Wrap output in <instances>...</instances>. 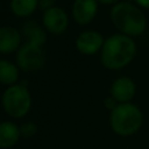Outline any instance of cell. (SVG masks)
I'll return each mask as SVG.
<instances>
[{
	"mask_svg": "<svg viewBox=\"0 0 149 149\" xmlns=\"http://www.w3.org/2000/svg\"><path fill=\"white\" fill-rule=\"evenodd\" d=\"M136 55V43L133 37L121 33L111 35L101 48V63L109 70H120L132 63Z\"/></svg>",
	"mask_w": 149,
	"mask_h": 149,
	"instance_id": "obj_1",
	"label": "cell"
},
{
	"mask_svg": "<svg viewBox=\"0 0 149 149\" xmlns=\"http://www.w3.org/2000/svg\"><path fill=\"white\" fill-rule=\"evenodd\" d=\"M113 26L123 35L136 37L142 35L147 28V17L142 9L129 1H120L111 9Z\"/></svg>",
	"mask_w": 149,
	"mask_h": 149,
	"instance_id": "obj_2",
	"label": "cell"
},
{
	"mask_svg": "<svg viewBox=\"0 0 149 149\" xmlns=\"http://www.w3.org/2000/svg\"><path fill=\"white\" fill-rule=\"evenodd\" d=\"M112 130L120 136L136 134L143 125L142 111L132 102L119 104L109 114Z\"/></svg>",
	"mask_w": 149,
	"mask_h": 149,
	"instance_id": "obj_3",
	"label": "cell"
},
{
	"mask_svg": "<svg viewBox=\"0 0 149 149\" xmlns=\"http://www.w3.org/2000/svg\"><path fill=\"white\" fill-rule=\"evenodd\" d=\"M2 106L12 118L19 119L24 116L31 106V98L28 88L22 84L8 86L2 94Z\"/></svg>",
	"mask_w": 149,
	"mask_h": 149,
	"instance_id": "obj_4",
	"label": "cell"
},
{
	"mask_svg": "<svg viewBox=\"0 0 149 149\" xmlns=\"http://www.w3.org/2000/svg\"><path fill=\"white\" fill-rule=\"evenodd\" d=\"M16 63L20 69L24 71H36L44 64V54L41 47L24 43L21 45L16 54Z\"/></svg>",
	"mask_w": 149,
	"mask_h": 149,
	"instance_id": "obj_5",
	"label": "cell"
},
{
	"mask_svg": "<svg viewBox=\"0 0 149 149\" xmlns=\"http://www.w3.org/2000/svg\"><path fill=\"white\" fill-rule=\"evenodd\" d=\"M42 21L48 31L59 35L64 33L69 24V17L66 12L57 6H52L44 10Z\"/></svg>",
	"mask_w": 149,
	"mask_h": 149,
	"instance_id": "obj_6",
	"label": "cell"
},
{
	"mask_svg": "<svg viewBox=\"0 0 149 149\" xmlns=\"http://www.w3.org/2000/svg\"><path fill=\"white\" fill-rule=\"evenodd\" d=\"M104 36L95 30H86L79 34L76 40V47L83 55H93L101 50L104 45Z\"/></svg>",
	"mask_w": 149,
	"mask_h": 149,
	"instance_id": "obj_7",
	"label": "cell"
},
{
	"mask_svg": "<svg viewBox=\"0 0 149 149\" xmlns=\"http://www.w3.org/2000/svg\"><path fill=\"white\" fill-rule=\"evenodd\" d=\"M136 94V85L129 77L122 76L116 78L111 86V95L119 102H130Z\"/></svg>",
	"mask_w": 149,
	"mask_h": 149,
	"instance_id": "obj_8",
	"label": "cell"
},
{
	"mask_svg": "<svg viewBox=\"0 0 149 149\" xmlns=\"http://www.w3.org/2000/svg\"><path fill=\"white\" fill-rule=\"evenodd\" d=\"M98 0H74L72 5V17L78 24H88L97 15Z\"/></svg>",
	"mask_w": 149,
	"mask_h": 149,
	"instance_id": "obj_9",
	"label": "cell"
},
{
	"mask_svg": "<svg viewBox=\"0 0 149 149\" xmlns=\"http://www.w3.org/2000/svg\"><path fill=\"white\" fill-rule=\"evenodd\" d=\"M21 35L17 29L8 26L0 27V54H10L19 49Z\"/></svg>",
	"mask_w": 149,
	"mask_h": 149,
	"instance_id": "obj_10",
	"label": "cell"
},
{
	"mask_svg": "<svg viewBox=\"0 0 149 149\" xmlns=\"http://www.w3.org/2000/svg\"><path fill=\"white\" fill-rule=\"evenodd\" d=\"M20 128L9 121L0 123V148L6 149L13 147L20 139Z\"/></svg>",
	"mask_w": 149,
	"mask_h": 149,
	"instance_id": "obj_11",
	"label": "cell"
},
{
	"mask_svg": "<svg viewBox=\"0 0 149 149\" xmlns=\"http://www.w3.org/2000/svg\"><path fill=\"white\" fill-rule=\"evenodd\" d=\"M22 33H23L24 37L27 38V42L28 43H31V44H35V45L42 47L44 44V42L47 41L45 31L38 24H36L33 21L27 22L23 26Z\"/></svg>",
	"mask_w": 149,
	"mask_h": 149,
	"instance_id": "obj_12",
	"label": "cell"
},
{
	"mask_svg": "<svg viewBox=\"0 0 149 149\" xmlns=\"http://www.w3.org/2000/svg\"><path fill=\"white\" fill-rule=\"evenodd\" d=\"M19 79V70L15 64L7 59H0V84L10 86Z\"/></svg>",
	"mask_w": 149,
	"mask_h": 149,
	"instance_id": "obj_13",
	"label": "cell"
},
{
	"mask_svg": "<svg viewBox=\"0 0 149 149\" xmlns=\"http://www.w3.org/2000/svg\"><path fill=\"white\" fill-rule=\"evenodd\" d=\"M38 6V0H10V9L19 17L31 15Z\"/></svg>",
	"mask_w": 149,
	"mask_h": 149,
	"instance_id": "obj_14",
	"label": "cell"
},
{
	"mask_svg": "<svg viewBox=\"0 0 149 149\" xmlns=\"http://www.w3.org/2000/svg\"><path fill=\"white\" fill-rule=\"evenodd\" d=\"M36 132H37V128L33 122H24L20 127V133L24 137H31L36 134Z\"/></svg>",
	"mask_w": 149,
	"mask_h": 149,
	"instance_id": "obj_15",
	"label": "cell"
},
{
	"mask_svg": "<svg viewBox=\"0 0 149 149\" xmlns=\"http://www.w3.org/2000/svg\"><path fill=\"white\" fill-rule=\"evenodd\" d=\"M104 105H105V107L107 108V109H109L111 112L119 105V102L112 97V95H109V97H107L106 99H105V101H104Z\"/></svg>",
	"mask_w": 149,
	"mask_h": 149,
	"instance_id": "obj_16",
	"label": "cell"
},
{
	"mask_svg": "<svg viewBox=\"0 0 149 149\" xmlns=\"http://www.w3.org/2000/svg\"><path fill=\"white\" fill-rule=\"evenodd\" d=\"M52 3H54V0H38V5L42 8H44V10L52 7Z\"/></svg>",
	"mask_w": 149,
	"mask_h": 149,
	"instance_id": "obj_17",
	"label": "cell"
},
{
	"mask_svg": "<svg viewBox=\"0 0 149 149\" xmlns=\"http://www.w3.org/2000/svg\"><path fill=\"white\" fill-rule=\"evenodd\" d=\"M136 6H139L140 8H144V9H149V0H133Z\"/></svg>",
	"mask_w": 149,
	"mask_h": 149,
	"instance_id": "obj_18",
	"label": "cell"
},
{
	"mask_svg": "<svg viewBox=\"0 0 149 149\" xmlns=\"http://www.w3.org/2000/svg\"><path fill=\"white\" fill-rule=\"evenodd\" d=\"M121 0H98V2L102 3V5H115L118 2H120Z\"/></svg>",
	"mask_w": 149,
	"mask_h": 149,
	"instance_id": "obj_19",
	"label": "cell"
}]
</instances>
